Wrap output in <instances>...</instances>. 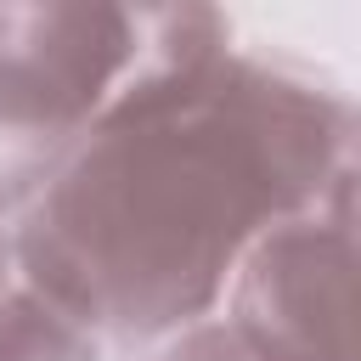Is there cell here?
<instances>
[{"mask_svg": "<svg viewBox=\"0 0 361 361\" xmlns=\"http://www.w3.org/2000/svg\"><path fill=\"white\" fill-rule=\"evenodd\" d=\"M226 39L220 11H152L141 73L11 231L17 276L102 355L197 327L276 220L355 175L350 96Z\"/></svg>", "mask_w": 361, "mask_h": 361, "instance_id": "cell-1", "label": "cell"}, {"mask_svg": "<svg viewBox=\"0 0 361 361\" xmlns=\"http://www.w3.org/2000/svg\"><path fill=\"white\" fill-rule=\"evenodd\" d=\"M158 361H271V355H259L226 316H203L197 327L175 333L169 350H164Z\"/></svg>", "mask_w": 361, "mask_h": 361, "instance_id": "cell-4", "label": "cell"}, {"mask_svg": "<svg viewBox=\"0 0 361 361\" xmlns=\"http://www.w3.org/2000/svg\"><path fill=\"white\" fill-rule=\"evenodd\" d=\"M147 45V6H0V220H23L85 130L130 90Z\"/></svg>", "mask_w": 361, "mask_h": 361, "instance_id": "cell-2", "label": "cell"}, {"mask_svg": "<svg viewBox=\"0 0 361 361\" xmlns=\"http://www.w3.org/2000/svg\"><path fill=\"white\" fill-rule=\"evenodd\" d=\"M17 299H23V276H17V254H11V231H0V333H6V322H11V310H17Z\"/></svg>", "mask_w": 361, "mask_h": 361, "instance_id": "cell-5", "label": "cell"}, {"mask_svg": "<svg viewBox=\"0 0 361 361\" xmlns=\"http://www.w3.org/2000/svg\"><path fill=\"white\" fill-rule=\"evenodd\" d=\"M226 322L271 361H355V175L237 259Z\"/></svg>", "mask_w": 361, "mask_h": 361, "instance_id": "cell-3", "label": "cell"}]
</instances>
